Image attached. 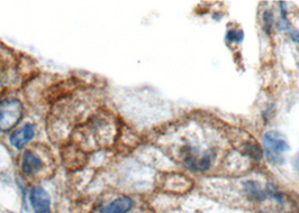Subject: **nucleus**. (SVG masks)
Here are the masks:
<instances>
[{
	"label": "nucleus",
	"mask_w": 299,
	"mask_h": 213,
	"mask_svg": "<svg viewBox=\"0 0 299 213\" xmlns=\"http://www.w3.org/2000/svg\"><path fill=\"white\" fill-rule=\"evenodd\" d=\"M35 135H36V126L33 122H26L19 129L10 132L8 140L15 150L22 151L27 144L34 139Z\"/></svg>",
	"instance_id": "obj_5"
},
{
	"label": "nucleus",
	"mask_w": 299,
	"mask_h": 213,
	"mask_svg": "<svg viewBox=\"0 0 299 213\" xmlns=\"http://www.w3.org/2000/svg\"><path fill=\"white\" fill-rule=\"evenodd\" d=\"M30 204L34 213H52L51 196L41 185H34L31 188Z\"/></svg>",
	"instance_id": "obj_4"
},
{
	"label": "nucleus",
	"mask_w": 299,
	"mask_h": 213,
	"mask_svg": "<svg viewBox=\"0 0 299 213\" xmlns=\"http://www.w3.org/2000/svg\"><path fill=\"white\" fill-rule=\"evenodd\" d=\"M244 35H243L242 30H229V33L226 35V39L229 42H241Z\"/></svg>",
	"instance_id": "obj_9"
},
{
	"label": "nucleus",
	"mask_w": 299,
	"mask_h": 213,
	"mask_svg": "<svg viewBox=\"0 0 299 213\" xmlns=\"http://www.w3.org/2000/svg\"><path fill=\"white\" fill-rule=\"evenodd\" d=\"M245 186H246V188H248L249 195L252 196L253 200H262V199H265V195H263V193L261 191L260 186H259L256 182L251 181V182L246 183Z\"/></svg>",
	"instance_id": "obj_8"
},
{
	"label": "nucleus",
	"mask_w": 299,
	"mask_h": 213,
	"mask_svg": "<svg viewBox=\"0 0 299 213\" xmlns=\"http://www.w3.org/2000/svg\"><path fill=\"white\" fill-rule=\"evenodd\" d=\"M163 186L169 192L185 193L190 190V187L193 186V182L188 178H186V175L171 174L165 180Z\"/></svg>",
	"instance_id": "obj_7"
},
{
	"label": "nucleus",
	"mask_w": 299,
	"mask_h": 213,
	"mask_svg": "<svg viewBox=\"0 0 299 213\" xmlns=\"http://www.w3.org/2000/svg\"><path fill=\"white\" fill-rule=\"evenodd\" d=\"M9 213H14V212H9Z\"/></svg>",
	"instance_id": "obj_12"
},
{
	"label": "nucleus",
	"mask_w": 299,
	"mask_h": 213,
	"mask_svg": "<svg viewBox=\"0 0 299 213\" xmlns=\"http://www.w3.org/2000/svg\"><path fill=\"white\" fill-rule=\"evenodd\" d=\"M260 213H263V212H260Z\"/></svg>",
	"instance_id": "obj_13"
},
{
	"label": "nucleus",
	"mask_w": 299,
	"mask_h": 213,
	"mask_svg": "<svg viewBox=\"0 0 299 213\" xmlns=\"http://www.w3.org/2000/svg\"><path fill=\"white\" fill-rule=\"evenodd\" d=\"M265 23H266V25L268 26V27H270L271 25H272V23H273V16H272V14L271 13H269V11H266V13L265 14Z\"/></svg>",
	"instance_id": "obj_10"
},
{
	"label": "nucleus",
	"mask_w": 299,
	"mask_h": 213,
	"mask_svg": "<svg viewBox=\"0 0 299 213\" xmlns=\"http://www.w3.org/2000/svg\"><path fill=\"white\" fill-rule=\"evenodd\" d=\"M25 107L17 98L0 100V134H8L22 122Z\"/></svg>",
	"instance_id": "obj_1"
},
{
	"label": "nucleus",
	"mask_w": 299,
	"mask_h": 213,
	"mask_svg": "<svg viewBox=\"0 0 299 213\" xmlns=\"http://www.w3.org/2000/svg\"><path fill=\"white\" fill-rule=\"evenodd\" d=\"M45 168L42 155L33 148L25 150L23 152L21 157V171L24 176L27 178H35L38 176Z\"/></svg>",
	"instance_id": "obj_3"
},
{
	"label": "nucleus",
	"mask_w": 299,
	"mask_h": 213,
	"mask_svg": "<svg viewBox=\"0 0 299 213\" xmlns=\"http://www.w3.org/2000/svg\"><path fill=\"white\" fill-rule=\"evenodd\" d=\"M134 200L129 195H121L103 207L99 213H130L134 208Z\"/></svg>",
	"instance_id": "obj_6"
},
{
	"label": "nucleus",
	"mask_w": 299,
	"mask_h": 213,
	"mask_svg": "<svg viewBox=\"0 0 299 213\" xmlns=\"http://www.w3.org/2000/svg\"><path fill=\"white\" fill-rule=\"evenodd\" d=\"M263 147L266 157L276 165L285 163V154L290 150L285 136L276 130L266 132L263 136Z\"/></svg>",
	"instance_id": "obj_2"
},
{
	"label": "nucleus",
	"mask_w": 299,
	"mask_h": 213,
	"mask_svg": "<svg viewBox=\"0 0 299 213\" xmlns=\"http://www.w3.org/2000/svg\"><path fill=\"white\" fill-rule=\"evenodd\" d=\"M290 38L299 45V31H292V33H290Z\"/></svg>",
	"instance_id": "obj_11"
}]
</instances>
